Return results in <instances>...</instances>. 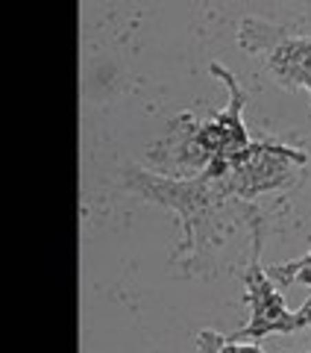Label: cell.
Returning a JSON list of instances; mask_svg holds the SVG:
<instances>
[{
    "instance_id": "1",
    "label": "cell",
    "mask_w": 311,
    "mask_h": 353,
    "mask_svg": "<svg viewBox=\"0 0 311 353\" xmlns=\"http://www.w3.org/2000/svg\"><path fill=\"white\" fill-rule=\"evenodd\" d=\"M238 44L250 53H264V65L285 88L305 85L311 92V36H288L285 27L244 21Z\"/></svg>"
},
{
    "instance_id": "4",
    "label": "cell",
    "mask_w": 311,
    "mask_h": 353,
    "mask_svg": "<svg viewBox=\"0 0 311 353\" xmlns=\"http://www.w3.org/2000/svg\"><path fill=\"white\" fill-rule=\"evenodd\" d=\"M268 277H273L276 283L282 285H291L294 280H303L311 285V250L308 256L297 259V262H288V265H276V268H268Z\"/></svg>"
},
{
    "instance_id": "5",
    "label": "cell",
    "mask_w": 311,
    "mask_h": 353,
    "mask_svg": "<svg viewBox=\"0 0 311 353\" xmlns=\"http://www.w3.org/2000/svg\"><path fill=\"white\" fill-rule=\"evenodd\" d=\"M197 345L203 347V350H259L255 345H232L229 339H224V336H217V333H200L197 336Z\"/></svg>"
},
{
    "instance_id": "2",
    "label": "cell",
    "mask_w": 311,
    "mask_h": 353,
    "mask_svg": "<svg viewBox=\"0 0 311 353\" xmlns=\"http://www.w3.org/2000/svg\"><path fill=\"white\" fill-rule=\"evenodd\" d=\"M259 230H255V250H253V262L250 268L244 271V283H247V292H250V303H253V321L241 330V333L229 336V341H238V339H261L268 333H297L311 324V297L305 301L303 309L297 312H288L282 297L276 294V289L270 285L268 271L259 265Z\"/></svg>"
},
{
    "instance_id": "3",
    "label": "cell",
    "mask_w": 311,
    "mask_h": 353,
    "mask_svg": "<svg viewBox=\"0 0 311 353\" xmlns=\"http://www.w3.org/2000/svg\"><path fill=\"white\" fill-rule=\"evenodd\" d=\"M208 71L226 83L229 97H232L224 115H217L212 124H206V127H197V148L203 150V157L208 159V165H212L215 159H229V157H235L238 150L247 148V132H244V124H241V109L247 103V94H244L238 80L224 68V65L212 62Z\"/></svg>"
}]
</instances>
